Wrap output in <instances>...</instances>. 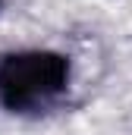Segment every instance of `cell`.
Wrapping results in <instances>:
<instances>
[{"mask_svg":"<svg viewBox=\"0 0 132 135\" xmlns=\"http://www.w3.org/2000/svg\"><path fill=\"white\" fill-rule=\"evenodd\" d=\"M69 85V60L54 50H19L0 60V104L10 113H44Z\"/></svg>","mask_w":132,"mask_h":135,"instance_id":"cell-1","label":"cell"}]
</instances>
